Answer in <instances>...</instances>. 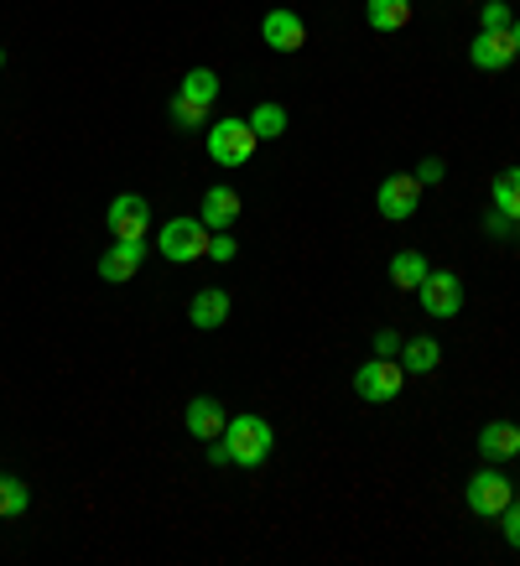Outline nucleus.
<instances>
[{
	"label": "nucleus",
	"mask_w": 520,
	"mask_h": 566,
	"mask_svg": "<svg viewBox=\"0 0 520 566\" xmlns=\"http://www.w3.org/2000/svg\"><path fill=\"white\" fill-rule=\"evenodd\" d=\"M416 302H422V312H427V317L448 323V317H458V312H464V281H458L453 271H427V281L416 286Z\"/></svg>",
	"instance_id": "5"
},
{
	"label": "nucleus",
	"mask_w": 520,
	"mask_h": 566,
	"mask_svg": "<svg viewBox=\"0 0 520 566\" xmlns=\"http://www.w3.org/2000/svg\"><path fill=\"white\" fill-rule=\"evenodd\" d=\"M188 317H193V327H204V333H214V327H225L229 323V292H198L188 302Z\"/></svg>",
	"instance_id": "16"
},
{
	"label": "nucleus",
	"mask_w": 520,
	"mask_h": 566,
	"mask_svg": "<svg viewBox=\"0 0 520 566\" xmlns=\"http://www.w3.org/2000/svg\"><path fill=\"white\" fill-rule=\"evenodd\" d=\"M468 63L485 73H500L516 63V36L510 32H479L474 42H468Z\"/></svg>",
	"instance_id": "9"
},
{
	"label": "nucleus",
	"mask_w": 520,
	"mask_h": 566,
	"mask_svg": "<svg viewBox=\"0 0 520 566\" xmlns=\"http://www.w3.org/2000/svg\"><path fill=\"white\" fill-rule=\"evenodd\" d=\"M437 364H443L437 338H412V344H401V369H406V375H433Z\"/></svg>",
	"instance_id": "17"
},
{
	"label": "nucleus",
	"mask_w": 520,
	"mask_h": 566,
	"mask_svg": "<svg viewBox=\"0 0 520 566\" xmlns=\"http://www.w3.org/2000/svg\"><path fill=\"white\" fill-rule=\"evenodd\" d=\"M173 125L177 130H198V125H208V104H193V99L177 94L173 99Z\"/></svg>",
	"instance_id": "23"
},
{
	"label": "nucleus",
	"mask_w": 520,
	"mask_h": 566,
	"mask_svg": "<svg viewBox=\"0 0 520 566\" xmlns=\"http://www.w3.org/2000/svg\"><path fill=\"white\" fill-rule=\"evenodd\" d=\"M516 21H510V6H500V0H489L485 17H479V32H510Z\"/></svg>",
	"instance_id": "24"
},
{
	"label": "nucleus",
	"mask_w": 520,
	"mask_h": 566,
	"mask_svg": "<svg viewBox=\"0 0 520 566\" xmlns=\"http://www.w3.org/2000/svg\"><path fill=\"white\" fill-rule=\"evenodd\" d=\"M416 182H422V188H437V182H443V177H448V167H443V161H437V156H427V161H422V167H416Z\"/></svg>",
	"instance_id": "27"
},
{
	"label": "nucleus",
	"mask_w": 520,
	"mask_h": 566,
	"mask_svg": "<svg viewBox=\"0 0 520 566\" xmlns=\"http://www.w3.org/2000/svg\"><path fill=\"white\" fill-rule=\"evenodd\" d=\"M260 136L250 130V120H219V125H208V156L219 161V167H245L250 156H256Z\"/></svg>",
	"instance_id": "2"
},
{
	"label": "nucleus",
	"mask_w": 520,
	"mask_h": 566,
	"mask_svg": "<svg viewBox=\"0 0 520 566\" xmlns=\"http://www.w3.org/2000/svg\"><path fill=\"white\" fill-rule=\"evenodd\" d=\"M0 63H6V52H0Z\"/></svg>",
	"instance_id": "31"
},
{
	"label": "nucleus",
	"mask_w": 520,
	"mask_h": 566,
	"mask_svg": "<svg viewBox=\"0 0 520 566\" xmlns=\"http://www.w3.org/2000/svg\"><path fill=\"white\" fill-rule=\"evenodd\" d=\"M505 541H510V546L520 551V499H510V504H505Z\"/></svg>",
	"instance_id": "28"
},
{
	"label": "nucleus",
	"mask_w": 520,
	"mask_h": 566,
	"mask_svg": "<svg viewBox=\"0 0 520 566\" xmlns=\"http://www.w3.org/2000/svg\"><path fill=\"white\" fill-rule=\"evenodd\" d=\"M391 281H396V292H416L422 281H427V255H416V250H401L391 260Z\"/></svg>",
	"instance_id": "19"
},
{
	"label": "nucleus",
	"mask_w": 520,
	"mask_h": 566,
	"mask_svg": "<svg viewBox=\"0 0 520 566\" xmlns=\"http://www.w3.org/2000/svg\"><path fill=\"white\" fill-rule=\"evenodd\" d=\"M240 192L235 188H208L204 192V208H198V219L208 223V234H225V229H235V219H240Z\"/></svg>",
	"instance_id": "12"
},
{
	"label": "nucleus",
	"mask_w": 520,
	"mask_h": 566,
	"mask_svg": "<svg viewBox=\"0 0 520 566\" xmlns=\"http://www.w3.org/2000/svg\"><path fill=\"white\" fill-rule=\"evenodd\" d=\"M156 250L173 260V265L204 260V255H208V223H204V219H173V223H162V234H156Z\"/></svg>",
	"instance_id": "3"
},
{
	"label": "nucleus",
	"mask_w": 520,
	"mask_h": 566,
	"mask_svg": "<svg viewBox=\"0 0 520 566\" xmlns=\"http://www.w3.org/2000/svg\"><path fill=\"white\" fill-rule=\"evenodd\" d=\"M235 255H240V244L229 240V229H225V234H208V260H219V265H229Z\"/></svg>",
	"instance_id": "26"
},
{
	"label": "nucleus",
	"mask_w": 520,
	"mask_h": 566,
	"mask_svg": "<svg viewBox=\"0 0 520 566\" xmlns=\"http://www.w3.org/2000/svg\"><path fill=\"white\" fill-rule=\"evenodd\" d=\"M225 447L235 468H260L271 458V447H277V431H271V421H260V416H229Z\"/></svg>",
	"instance_id": "1"
},
{
	"label": "nucleus",
	"mask_w": 520,
	"mask_h": 566,
	"mask_svg": "<svg viewBox=\"0 0 520 566\" xmlns=\"http://www.w3.org/2000/svg\"><path fill=\"white\" fill-rule=\"evenodd\" d=\"M104 223H110L115 240H146V229H152V203L136 198V192H121L115 203L104 208Z\"/></svg>",
	"instance_id": "7"
},
{
	"label": "nucleus",
	"mask_w": 520,
	"mask_h": 566,
	"mask_svg": "<svg viewBox=\"0 0 520 566\" xmlns=\"http://www.w3.org/2000/svg\"><path fill=\"white\" fill-rule=\"evenodd\" d=\"M250 130H256L260 140H277L281 130H287V104H277V99L256 104V115H250Z\"/></svg>",
	"instance_id": "21"
},
{
	"label": "nucleus",
	"mask_w": 520,
	"mask_h": 566,
	"mask_svg": "<svg viewBox=\"0 0 520 566\" xmlns=\"http://www.w3.org/2000/svg\"><path fill=\"white\" fill-rule=\"evenodd\" d=\"M260 36H266V48L297 52L302 42H308V27H302V17H297V11L277 6V11H266V21H260Z\"/></svg>",
	"instance_id": "10"
},
{
	"label": "nucleus",
	"mask_w": 520,
	"mask_h": 566,
	"mask_svg": "<svg viewBox=\"0 0 520 566\" xmlns=\"http://www.w3.org/2000/svg\"><path fill=\"white\" fill-rule=\"evenodd\" d=\"M208 463H214V468H225V463H229V447H225V437H214V442H208Z\"/></svg>",
	"instance_id": "29"
},
{
	"label": "nucleus",
	"mask_w": 520,
	"mask_h": 566,
	"mask_svg": "<svg viewBox=\"0 0 520 566\" xmlns=\"http://www.w3.org/2000/svg\"><path fill=\"white\" fill-rule=\"evenodd\" d=\"M364 21L370 32H401L412 27V0H364Z\"/></svg>",
	"instance_id": "15"
},
{
	"label": "nucleus",
	"mask_w": 520,
	"mask_h": 566,
	"mask_svg": "<svg viewBox=\"0 0 520 566\" xmlns=\"http://www.w3.org/2000/svg\"><path fill=\"white\" fill-rule=\"evenodd\" d=\"M354 390H360L370 406H385V400H396V395L406 390V369H401V359H370L354 369Z\"/></svg>",
	"instance_id": "6"
},
{
	"label": "nucleus",
	"mask_w": 520,
	"mask_h": 566,
	"mask_svg": "<svg viewBox=\"0 0 520 566\" xmlns=\"http://www.w3.org/2000/svg\"><path fill=\"white\" fill-rule=\"evenodd\" d=\"M177 94L183 99H193V104H208L214 109V99H219V73L214 69H193L183 84H177Z\"/></svg>",
	"instance_id": "20"
},
{
	"label": "nucleus",
	"mask_w": 520,
	"mask_h": 566,
	"mask_svg": "<svg viewBox=\"0 0 520 566\" xmlns=\"http://www.w3.org/2000/svg\"><path fill=\"white\" fill-rule=\"evenodd\" d=\"M479 458H489V463L520 458V427L516 421H489V427L479 431Z\"/></svg>",
	"instance_id": "14"
},
{
	"label": "nucleus",
	"mask_w": 520,
	"mask_h": 566,
	"mask_svg": "<svg viewBox=\"0 0 520 566\" xmlns=\"http://www.w3.org/2000/svg\"><path fill=\"white\" fill-rule=\"evenodd\" d=\"M183 421H188V431L198 437V442H214V437H225V427H229V416L219 411V400H208V395L188 400V411H183Z\"/></svg>",
	"instance_id": "13"
},
{
	"label": "nucleus",
	"mask_w": 520,
	"mask_h": 566,
	"mask_svg": "<svg viewBox=\"0 0 520 566\" xmlns=\"http://www.w3.org/2000/svg\"><path fill=\"white\" fill-rule=\"evenodd\" d=\"M510 499H516V489H510V479H505L500 468H479V473L468 479V515L500 520Z\"/></svg>",
	"instance_id": "4"
},
{
	"label": "nucleus",
	"mask_w": 520,
	"mask_h": 566,
	"mask_svg": "<svg viewBox=\"0 0 520 566\" xmlns=\"http://www.w3.org/2000/svg\"><path fill=\"white\" fill-rule=\"evenodd\" d=\"M510 36H516V57H520V21H516V27H510Z\"/></svg>",
	"instance_id": "30"
},
{
	"label": "nucleus",
	"mask_w": 520,
	"mask_h": 566,
	"mask_svg": "<svg viewBox=\"0 0 520 566\" xmlns=\"http://www.w3.org/2000/svg\"><path fill=\"white\" fill-rule=\"evenodd\" d=\"M489 198H495V213H505L510 223H520V167H510V172L495 177Z\"/></svg>",
	"instance_id": "18"
},
{
	"label": "nucleus",
	"mask_w": 520,
	"mask_h": 566,
	"mask_svg": "<svg viewBox=\"0 0 520 566\" xmlns=\"http://www.w3.org/2000/svg\"><path fill=\"white\" fill-rule=\"evenodd\" d=\"M32 510V494L21 479H0V520H17Z\"/></svg>",
	"instance_id": "22"
},
{
	"label": "nucleus",
	"mask_w": 520,
	"mask_h": 566,
	"mask_svg": "<svg viewBox=\"0 0 520 566\" xmlns=\"http://www.w3.org/2000/svg\"><path fill=\"white\" fill-rule=\"evenodd\" d=\"M375 208H381L391 223L401 219H412L416 208H422V182H416L412 172H396V177H385L381 192H375Z\"/></svg>",
	"instance_id": "8"
},
{
	"label": "nucleus",
	"mask_w": 520,
	"mask_h": 566,
	"mask_svg": "<svg viewBox=\"0 0 520 566\" xmlns=\"http://www.w3.org/2000/svg\"><path fill=\"white\" fill-rule=\"evenodd\" d=\"M141 260H146V240H115V250L100 255V281H136L141 275Z\"/></svg>",
	"instance_id": "11"
},
{
	"label": "nucleus",
	"mask_w": 520,
	"mask_h": 566,
	"mask_svg": "<svg viewBox=\"0 0 520 566\" xmlns=\"http://www.w3.org/2000/svg\"><path fill=\"white\" fill-rule=\"evenodd\" d=\"M401 344H406V338H401L396 327H381V333H375V359H401Z\"/></svg>",
	"instance_id": "25"
}]
</instances>
